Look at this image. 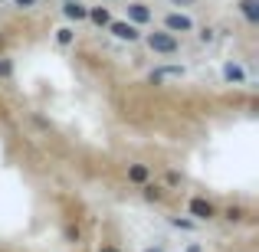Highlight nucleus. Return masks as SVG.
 I'll return each instance as SVG.
<instances>
[{
    "instance_id": "nucleus-1",
    "label": "nucleus",
    "mask_w": 259,
    "mask_h": 252,
    "mask_svg": "<svg viewBox=\"0 0 259 252\" xmlns=\"http://www.w3.org/2000/svg\"><path fill=\"white\" fill-rule=\"evenodd\" d=\"M148 46H151L154 53H177L174 33H151V36H148Z\"/></svg>"
},
{
    "instance_id": "nucleus-2",
    "label": "nucleus",
    "mask_w": 259,
    "mask_h": 252,
    "mask_svg": "<svg viewBox=\"0 0 259 252\" xmlns=\"http://www.w3.org/2000/svg\"><path fill=\"white\" fill-rule=\"evenodd\" d=\"M108 26H112V33H115L118 39H128V43H135V39L141 36L135 23H108Z\"/></svg>"
},
{
    "instance_id": "nucleus-3",
    "label": "nucleus",
    "mask_w": 259,
    "mask_h": 252,
    "mask_svg": "<svg viewBox=\"0 0 259 252\" xmlns=\"http://www.w3.org/2000/svg\"><path fill=\"white\" fill-rule=\"evenodd\" d=\"M190 213H194L197 220H210V216H213V207H210L203 196H194V200H190Z\"/></svg>"
},
{
    "instance_id": "nucleus-4",
    "label": "nucleus",
    "mask_w": 259,
    "mask_h": 252,
    "mask_svg": "<svg viewBox=\"0 0 259 252\" xmlns=\"http://www.w3.org/2000/svg\"><path fill=\"white\" fill-rule=\"evenodd\" d=\"M63 13H66V20H85V13H89V7H82L79 0H66V7H63Z\"/></svg>"
},
{
    "instance_id": "nucleus-5",
    "label": "nucleus",
    "mask_w": 259,
    "mask_h": 252,
    "mask_svg": "<svg viewBox=\"0 0 259 252\" xmlns=\"http://www.w3.org/2000/svg\"><path fill=\"white\" fill-rule=\"evenodd\" d=\"M167 30L171 33H187V30H194V23H190V17H184V13H171V17H167Z\"/></svg>"
},
{
    "instance_id": "nucleus-6",
    "label": "nucleus",
    "mask_w": 259,
    "mask_h": 252,
    "mask_svg": "<svg viewBox=\"0 0 259 252\" xmlns=\"http://www.w3.org/2000/svg\"><path fill=\"white\" fill-rule=\"evenodd\" d=\"M128 17H132V23H148V20H151V10H148L145 4H128Z\"/></svg>"
},
{
    "instance_id": "nucleus-7",
    "label": "nucleus",
    "mask_w": 259,
    "mask_h": 252,
    "mask_svg": "<svg viewBox=\"0 0 259 252\" xmlns=\"http://www.w3.org/2000/svg\"><path fill=\"white\" fill-rule=\"evenodd\" d=\"M85 17L92 20V23H99V26H108V23H112V17H108V10H105V7H92V10H89Z\"/></svg>"
},
{
    "instance_id": "nucleus-8",
    "label": "nucleus",
    "mask_w": 259,
    "mask_h": 252,
    "mask_svg": "<svg viewBox=\"0 0 259 252\" xmlns=\"http://www.w3.org/2000/svg\"><path fill=\"white\" fill-rule=\"evenodd\" d=\"M243 17H246L249 20V23H256V20H259V0H243Z\"/></svg>"
},
{
    "instance_id": "nucleus-9",
    "label": "nucleus",
    "mask_w": 259,
    "mask_h": 252,
    "mask_svg": "<svg viewBox=\"0 0 259 252\" xmlns=\"http://www.w3.org/2000/svg\"><path fill=\"white\" fill-rule=\"evenodd\" d=\"M167 76H184V69H181V66H167V69H158V72H151V82H161V79H167Z\"/></svg>"
},
{
    "instance_id": "nucleus-10",
    "label": "nucleus",
    "mask_w": 259,
    "mask_h": 252,
    "mask_svg": "<svg viewBox=\"0 0 259 252\" xmlns=\"http://www.w3.org/2000/svg\"><path fill=\"white\" fill-rule=\"evenodd\" d=\"M128 177H132L135 183H145V180H148V167H145V164H135L132 170H128Z\"/></svg>"
},
{
    "instance_id": "nucleus-11",
    "label": "nucleus",
    "mask_w": 259,
    "mask_h": 252,
    "mask_svg": "<svg viewBox=\"0 0 259 252\" xmlns=\"http://www.w3.org/2000/svg\"><path fill=\"white\" fill-rule=\"evenodd\" d=\"M223 76H227L230 82H243V69H240V66H233V63H230L227 69H223Z\"/></svg>"
},
{
    "instance_id": "nucleus-12",
    "label": "nucleus",
    "mask_w": 259,
    "mask_h": 252,
    "mask_svg": "<svg viewBox=\"0 0 259 252\" xmlns=\"http://www.w3.org/2000/svg\"><path fill=\"white\" fill-rule=\"evenodd\" d=\"M56 39H59L63 46H69V43H72V30H66V26H63V30H56Z\"/></svg>"
},
{
    "instance_id": "nucleus-13",
    "label": "nucleus",
    "mask_w": 259,
    "mask_h": 252,
    "mask_svg": "<svg viewBox=\"0 0 259 252\" xmlns=\"http://www.w3.org/2000/svg\"><path fill=\"white\" fill-rule=\"evenodd\" d=\"M0 76H4V79L13 76V63H10V59H0Z\"/></svg>"
},
{
    "instance_id": "nucleus-14",
    "label": "nucleus",
    "mask_w": 259,
    "mask_h": 252,
    "mask_svg": "<svg viewBox=\"0 0 259 252\" xmlns=\"http://www.w3.org/2000/svg\"><path fill=\"white\" fill-rule=\"evenodd\" d=\"M227 220H243V210L240 207H230L227 210Z\"/></svg>"
},
{
    "instance_id": "nucleus-15",
    "label": "nucleus",
    "mask_w": 259,
    "mask_h": 252,
    "mask_svg": "<svg viewBox=\"0 0 259 252\" xmlns=\"http://www.w3.org/2000/svg\"><path fill=\"white\" fill-rule=\"evenodd\" d=\"M145 196H148V200H158L161 190H158V187H145Z\"/></svg>"
},
{
    "instance_id": "nucleus-16",
    "label": "nucleus",
    "mask_w": 259,
    "mask_h": 252,
    "mask_svg": "<svg viewBox=\"0 0 259 252\" xmlns=\"http://www.w3.org/2000/svg\"><path fill=\"white\" fill-rule=\"evenodd\" d=\"M17 7H33V4H39V0H13Z\"/></svg>"
},
{
    "instance_id": "nucleus-17",
    "label": "nucleus",
    "mask_w": 259,
    "mask_h": 252,
    "mask_svg": "<svg viewBox=\"0 0 259 252\" xmlns=\"http://www.w3.org/2000/svg\"><path fill=\"white\" fill-rule=\"evenodd\" d=\"M99 252H118V249H112V246H105V249H99Z\"/></svg>"
},
{
    "instance_id": "nucleus-18",
    "label": "nucleus",
    "mask_w": 259,
    "mask_h": 252,
    "mask_svg": "<svg viewBox=\"0 0 259 252\" xmlns=\"http://www.w3.org/2000/svg\"><path fill=\"white\" fill-rule=\"evenodd\" d=\"M187 252H200V246H190V249H187Z\"/></svg>"
},
{
    "instance_id": "nucleus-19",
    "label": "nucleus",
    "mask_w": 259,
    "mask_h": 252,
    "mask_svg": "<svg viewBox=\"0 0 259 252\" xmlns=\"http://www.w3.org/2000/svg\"><path fill=\"white\" fill-rule=\"evenodd\" d=\"M174 4H190V0H174Z\"/></svg>"
},
{
    "instance_id": "nucleus-20",
    "label": "nucleus",
    "mask_w": 259,
    "mask_h": 252,
    "mask_svg": "<svg viewBox=\"0 0 259 252\" xmlns=\"http://www.w3.org/2000/svg\"><path fill=\"white\" fill-rule=\"evenodd\" d=\"M148 252H164V249H148Z\"/></svg>"
},
{
    "instance_id": "nucleus-21",
    "label": "nucleus",
    "mask_w": 259,
    "mask_h": 252,
    "mask_svg": "<svg viewBox=\"0 0 259 252\" xmlns=\"http://www.w3.org/2000/svg\"><path fill=\"white\" fill-rule=\"evenodd\" d=\"M63 4H66V0H63Z\"/></svg>"
}]
</instances>
